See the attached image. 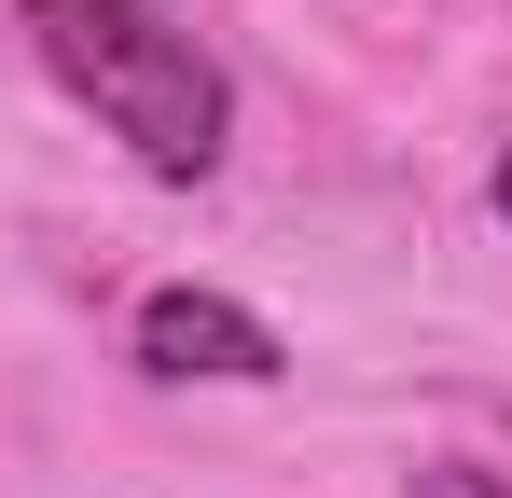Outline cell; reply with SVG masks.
Segmentation results:
<instances>
[{"label":"cell","mask_w":512,"mask_h":498,"mask_svg":"<svg viewBox=\"0 0 512 498\" xmlns=\"http://www.w3.org/2000/svg\"><path fill=\"white\" fill-rule=\"evenodd\" d=\"M139 360L180 374V388H194V374H208V388H263V374H291V346H277L236 291H153V305H139Z\"/></svg>","instance_id":"obj_2"},{"label":"cell","mask_w":512,"mask_h":498,"mask_svg":"<svg viewBox=\"0 0 512 498\" xmlns=\"http://www.w3.org/2000/svg\"><path fill=\"white\" fill-rule=\"evenodd\" d=\"M402 498H512V471H485V457H429Z\"/></svg>","instance_id":"obj_3"},{"label":"cell","mask_w":512,"mask_h":498,"mask_svg":"<svg viewBox=\"0 0 512 498\" xmlns=\"http://www.w3.org/2000/svg\"><path fill=\"white\" fill-rule=\"evenodd\" d=\"M28 42L153 180H208L222 166V125H236L222 56L194 28H167L153 0H28Z\"/></svg>","instance_id":"obj_1"},{"label":"cell","mask_w":512,"mask_h":498,"mask_svg":"<svg viewBox=\"0 0 512 498\" xmlns=\"http://www.w3.org/2000/svg\"><path fill=\"white\" fill-rule=\"evenodd\" d=\"M499 222H512V153H499Z\"/></svg>","instance_id":"obj_4"}]
</instances>
